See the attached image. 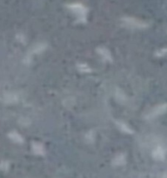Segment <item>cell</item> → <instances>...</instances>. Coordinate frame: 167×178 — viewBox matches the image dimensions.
Listing matches in <instances>:
<instances>
[{
  "mask_svg": "<svg viewBox=\"0 0 167 178\" xmlns=\"http://www.w3.org/2000/svg\"><path fill=\"white\" fill-rule=\"evenodd\" d=\"M126 21L128 22V24H132L133 26H136V27H145L146 26V24L145 23L134 19V18H126Z\"/></svg>",
  "mask_w": 167,
  "mask_h": 178,
  "instance_id": "3",
  "label": "cell"
},
{
  "mask_svg": "<svg viewBox=\"0 0 167 178\" xmlns=\"http://www.w3.org/2000/svg\"><path fill=\"white\" fill-rule=\"evenodd\" d=\"M166 110H167V104L159 105L151 110V113H150V116H151V117H156V116H158L159 114H162V113H165Z\"/></svg>",
  "mask_w": 167,
  "mask_h": 178,
  "instance_id": "1",
  "label": "cell"
},
{
  "mask_svg": "<svg viewBox=\"0 0 167 178\" xmlns=\"http://www.w3.org/2000/svg\"><path fill=\"white\" fill-rule=\"evenodd\" d=\"M153 154H154V156L156 158L160 159V158H164V156H165V152H164V150L162 149V148L159 147V148H157V149L155 150Z\"/></svg>",
  "mask_w": 167,
  "mask_h": 178,
  "instance_id": "4",
  "label": "cell"
},
{
  "mask_svg": "<svg viewBox=\"0 0 167 178\" xmlns=\"http://www.w3.org/2000/svg\"><path fill=\"white\" fill-rule=\"evenodd\" d=\"M71 8L73 10L74 12H76L77 15H81V16H83V15H85V8L82 6V5H80V4H73V5H71Z\"/></svg>",
  "mask_w": 167,
  "mask_h": 178,
  "instance_id": "2",
  "label": "cell"
},
{
  "mask_svg": "<svg viewBox=\"0 0 167 178\" xmlns=\"http://www.w3.org/2000/svg\"><path fill=\"white\" fill-rule=\"evenodd\" d=\"M166 54H167V48L162 49V50H160L159 53H158V55H159V56H164V55H166Z\"/></svg>",
  "mask_w": 167,
  "mask_h": 178,
  "instance_id": "5",
  "label": "cell"
}]
</instances>
